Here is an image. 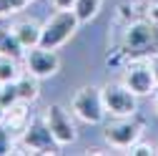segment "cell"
I'll return each instance as SVG.
<instances>
[{
	"mask_svg": "<svg viewBox=\"0 0 158 156\" xmlns=\"http://www.w3.org/2000/svg\"><path fill=\"white\" fill-rule=\"evenodd\" d=\"M121 53L131 61H148L158 55V23L148 20H135L123 33V46Z\"/></svg>",
	"mask_w": 158,
	"mask_h": 156,
	"instance_id": "1",
	"label": "cell"
},
{
	"mask_svg": "<svg viewBox=\"0 0 158 156\" xmlns=\"http://www.w3.org/2000/svg\"><path fill=\"white\" fill-rule=\"evenodd\" d=\"M78 25H81V20H78V15L73 10H55L45 20L43 30H40V46L43 48H53V50L60 48L63 43H68L73 38Z\"/></svg>",
	"mask_w": 158,
	"mask_h": 156,
	"instance_id": "2",
	"label": "cell"
},
{
	"mask_svg": "<svg viewBox=\"0 0 158 156\" xmlns=\"http://www.w3.org/2000/svg\"><path fill=\"white\" fill-rule=\"evenodd\" d=\"M58 144L55 136L48 126L45 119H30L25 131L20 133V144H18V149H20V154H55L58 151Z\"/></svg>",
	"mask_w": 158,
	"mask_h": 156,
	"instance_id": "3",
	"label": "cell"
},
{
	"mask_svg": "<svg viewBox=\"0 0 158 156\" xmlns=\"http://www.w3.org/2000/svg\"><path fill=\"white\" fill-rule=\"evenodd\" d=\"M70 106H73V113L85 124H101L108 116L106 101H103V88H95V86H83L73 96Z\"/></svg>",
	"mask_w": 158,
	"mask_h": 156,
	"instance_id": "4",
	"label": "cell"
},
{
	"mask_svg": "<svg viewBox=\"0 0 158 156\" xmlns=\"http://www.w3.org/2000/svg\"><path fill=\"white\" fill-rule=\"evenodd\" d=\"M103 101H106V111L113 119H123V116H135L138 111V96L126 88L123 83H108L103 88Z\"/></svg>",
	"mask_w": 158,
	"mask_h": 156,
	"instance_id": "5",
	"label": "cell"
},
{
	"mask_svg": "<svg viewBox=\"0 0 158 156\" xmlns=\"http://www.w3.org/2000/svg\"><path fill=\"white\" fill-rule=\"evenodd\" d=\"M141 121H135L133 116H123V119H115L106 126L103 136L106 141L115 149H131L133 144H138V139H141Z\"/></svg>",
	"mask_w": 158,
	"mask_h": 156,
	"instance_id": "6",
	"label": "cell"
},
{
	"mask_svg": "<svg viewBox=\"0 0 158 156\" xmlns=\"http://www.w3.org/2000/svg\"><path fill=\"white\" fill-rule=\"evenodd\" d=\"M60 68V61L53 48H43V46H35L25 50V71L38 76V78H50L53 73H58Z\"/></svg>",
	"mask_w": 158,
	"mask_h": 156,
	"instance_id": "7",
	"label": "cell"
},
{
	"mask_svg": "<svg viewBox=\"0 0 158 156\" xmlns=\"http://www.w3.org/2000/svg\"><path fill=\"white\" fill-rule=\"evenodd\" d=\"M121 83L126 88H131L135 96H148L156 88V78H153L151 63H146V61H131V66L126 68Z\"/></svg>",
	"mask_w": 158,
	"mask_h": 156,
	"instance_id": "8",
	"label": "cell"
},
{
	"mask_svg": "<svg viewBox=\"0 0 158 156\" xmlns=\"http://www.w3.org/2000/svg\"><path fill=\"white\" fill-rule=\"evenodd\" d=\"M45 121H48V126H50V131H53V136H55V141L60 144V146H68V144L75 141V124H73V119H70V113H68L60 103L48 106Z\"/></svg>",
	"mask_w": 158,
	"mask_h": 156,
	"instance_id": "9",
	"label": "cell"
},
{
	"mask_svg": "<svg viewBox=\"0 0 158 156\" xmlns=\"http://www.w3.org/2000/svg\"><path fill=\"white\" fill-rule=\"evenodd\" d=\"M10 30H13V35L18 38V43H20L25 50L40 46V30H43V25H38L33 20H20V23L10 25Z\"/></svg>",
	"mask_w": 158,
	"mask_h": 156,
	"instance_id": "10",
	"label": "cell"
},
{
	"mask_svg": "<svg viewBox=\"0 0 158 156\" xmlns=\"http://www.w3.org/2000/svg\"><path fill=\"white\" fill-rule=\"evenodd\" d=\"M28 121H30V116H28V111H25L23 101H20V103H15V106H10V108H8L5 121H3V124H5L13 133H23V131H25V126H28Z\"/></svg>",
	"mask_w": 158,
	"mask_h": 156,
	"instance_id": "11",
	"label": "cell"
},
{
	"mask_svg": "<svg viewBox=\"0 0 158 156\" xmlns=\"http://www.w3.org/2000/svg\"><path fill=\"white\" fill-rule=\"evenodd\" d=\"M15 86H18V96H20V101L23 103H30V101H35L38 96H40V86H38V76H33V73H20V78L15 81Z\"/></svg>",
	"mask_w": 158,
	"mask_h": 156,
	"instance_id": "12",
	"label": "cell"
},
{
	"mask_svg": "<svg viewBox=\"0 0 158 156\" xmlns=\"http://www.w3.org/2000/svg\"><path fill=\"white\" fill-rule=\"evenodd\" d=\"M20 78V68H18V58L0 53V83H15Z\"/></svg>",
	"mask_w": 158,
	"mask_h": 156,
	"instance_id": "13",
	"label": "cell"
},
{
	"mask_svg": "<svg viewBox=\"0 0 158 156\" xmlns=\"http://www.w3.org/2000/svg\"><path fill=\"white\" fill-rule=\"evenodd\" d=\"M101 3H103V0H75L73 13L78 15V20H81V23H88V20H93V18L98 15Z\"/></svg>",
	"mask_w": 158,
	"mask_h": 156,
	"instance_id": "14",
	"label": "cell"
},
{
	"mask_svg": "<svg viewBox=\"0 0 158 156\" xmlns=\"http://www.w3.org/2000/svg\"><path fill=\"white\" fill-rule=\"evenodd\" d=\"M0 103H3L5 108L20 103V96H18V86L15 83H3L0 86Z\"/></svg>",
	"mask_w": 158,
	"mask_h": 156,
	"instance_id": "15",
	"label": "cell"
},
{
	"mask_svg": "<svg viewBox=\"0 0 158 156\" xmlns=\"http://www.w3.org/2000/svg\"><path fill=\"white\" fill-rule=\"evenodd\" d=\"M13 151V131L0 124V154H10Z\"/></svg>",
	"mask_w": 158,
	"mask_h": 156,
	"instance_id": "16",
	"label": "cell"
},
{
	"mask_svg": "<svg viewBox=\"0 0 158 156\" xmlns=\"http://www.w3.org/2000/svg\"><path fill=\"white\" fill-rule=\"evenodd\" d=\"M131 154H135V156H148V154H153V146H148V144H133V146H131Z\"/></svg>",
	"mask_w": 158,
	"mask_h": 156,
	"instance_id": "17",
	"label": "cell"
},
{
	"mask_svg": "<svg viewBox=\"0 0 158 156\" xmlns=\"http://www.w3.org/2000/svg\"><path fill=\"white\" fill-rule=\"evenodd\" d=\"M50 3H53V8H55V10H73L75 0H50Z\"/></svg>",
	"mask_w": 158,
	"mask_h": 156,
	"instance_id": "18",
	"label": "cell"
},
{
	"mask_svg": "<svg viewBox=\"0 0 158 156\" xmlns=\"http://www.w3.org/2000/svg\"><path fill=\"white\" fill-rule=\"evenodd\" d=\"M148 18H151L153 23H158V3H153V5L148 8Z\"/></svg>",
	"mask_w": 158,
	"mask_h": 156,
	"instance_id": "19",
	"label": "cell"
},
{
	"mask_svg": "<svg viewBox=\"0 0 158 156\" xmlns=\"http://www.w3.org/2000/svg\"><path fill=\"white\" fill-rule=\"evenodd\" d=\"M151 71H153V78H156V86H158V55L151 58Z\"/></svg>",
	"mask_w": 158,
	"mask_h": 156,
	"instance_id": "20",
	"label": "cell"
},
{
	"mask_svg": "<svg viewBox=\"0 0 158 156\" xmlns=\"http://www.w3.org/2000/svg\"><path fill=\"white\" fill-rule=\"evenodd\" d=\"M8 35H10V28H5L3 23H0V46H3V41H5Z\"/></svg>",
	"mask_w": 158,
	"mask_h": 156,
	"instance_id": "21",
	"label": "cell"
},
{
	"mask_svg": "<svg viewBox=\"0 0 158 156\" xmlns=\"http://www.w3.org/2000/svg\"><path fill=\"white\" fill-rule=\"evenodd\" d=\"M5 113H8V108H5L3 103H0V124H3V121H5Z\"/></svg>",
	"mask_w": 158,
	"mask_h": 156,
	"instance_id": "22",
	"label": "cell"
},
{
	"mask_svg": "<svg viewBox=\"0 0 158 156\" xmlns=\"http://www.w3.org/2000/svg\"><path fill=\"white\" fill-rule=\"evenodd\" d=\"M153 108H156V113H158V93H156V98H153Z\"/></svg>",
	"mask_w": 158,
	"mask_h": 156,
	"instance_id": "23",
	"label": "cell"
},
{
	"mask_svg": "<svg viewBox=\"0 0 158 156\" xmlns=\"http://www.w3.org/2000/svg\"><path fill=\"white\" fill-rule=\"evenodd\" d=\"M0 86H3V83H0Z\"/></svg>",
	"mask_w": 158,
	"mask_h": 156,
	"instance_id": "24",
	"label": "cell"
}]
</instances>
